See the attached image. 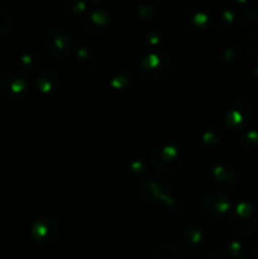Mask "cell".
I'll return each mask as SVG.
<instances>
[{"label": "cell", "instance_id": "f1b7e54d", "mask_svg": "<svg viewBox=\"0 0 258 259\" xmlns=\"http://www.w3.org/2000/svg\"><path fill=\"white\" fill-rule=\"evenodd\" d=\"M247 7L243 9L245 18H247L248 22L250 23H257L258 22V5L252 4V3H245Z\"/></svg>", "mask_w": 258, "mask_h": 259}, {"label": "cell", "instance_id": "7402d4cb", "mask_svg": "<svg viewBox=\"0 0 258 259\" xmlns=\"http://www.w3.org/2000/svg\"><path fill=\"white\" fill-rule=\"evenodd\" d=\"M19 66L24 72H38L39 68V57L34 52H24L19 57Z\"/></svg>", "mask_w": 258, "mask_h": 259}, {"label": "cell", "instance_id": "44dd1931", "mask_svg": "<svg viewBox=\"0 0 258 259\" xmlns=\"http://www.w3.org/2000/svg\"><path fill=\"white\" fill-rule=\"evenodd\" d=\"M132 82H133V75L131 72L120 71V72H116L109 80V86L115 91H124L128 88H131Z\"/></svg>", "mask_w": 258, "mask_h": 259}, {"label": "cell", "instance_id": "ac0fdd59", "mask_svg": "<svg viewBox=\"0 0 258 259\" xmlns=\"http://www.w3.org/2000/svg\"><path fill=\"white\" fill-rule=\"evenodd\" d=\"M75 57L80 65H82L83 67L88 68L95 67L99 62L98 53H96L93 48L89 47V46L86 45H81L76 48Z\"/></svg>", "mask_w": 258, "mask_h": 259}, {"label": "cell", "instance_id": "30bf717a", "mask_svg": "<svg viewBox=\"0 0 258 259\" xmlns=\"http://www.w3.org/2000/svg\"><path fill=\"white\" fill-rule=\"evenodd\" d=\"M113 23L111 14L104 8H95L83 15L81 19V29L91 35H103L109 32Z\"/></svg>", "mask_w": 258, "mask_h": 259}, {"label": "cell", "instance_id": "7c38bea8", "mask_svg": "<svg viewBox=\"0 0 258 259\" xmlns=\"http://www.w3.org/2000/svg\"><path fill=\"white\" fill-rule=\"evenodd\" d=\"M60 234V223L51 215H43L33 222L30 235L39 243H52Z\"/></svg>", "mask_w": 258, "mask_h": 259}, {"label": "cell", "instance_id": "5b68a950", "mask_svg": "<svg viewBox=\"0 0 258 259\" xmlns=\"http://www.w3.org/2000/svg\"><path fill=\"white\" fill-rule=\"evenodd\" d=\"M43 47L48 56L57 60L68 57L75 51V40L66 28L53 25L45 32Z\"/></svg>", "mask_w": 258, "mask_h": 259}, {"label": "cell", "instance_id": "603a6c76", "mask_svg": "<svg viewBox=\"0 0 258 259\" xmlns=\"http://www.w3.org/2000/svg\"><path fill=\"white\" fill-rule=\"evenodd\" d=\"M227 252L233 259H249V249L240 239L228 243Z\"/></svg>", "mask_w": 258, "mask_h": 259}, {"label": "cell", "instance_id": "5bb4252c", "mask_svg": "<svg viewBox=\"0 0 258 259\" xmlns=\"http://www.w3.org/2000/svg\"><path fill=\"white\" fill-rule=\"evenodd\" d=\"M205 232L196 224L187 225L180 234V247L186 254H196L205 244Z\"/></svg>", "mask_w": 258, "mask_h": 259}, {"label": "cell", "instance_id": "4fadbf2b", "mask_svg": "<svg viewBox=\"0 0 258 259\" xmlns=\"http://www.w3.org/2000/svg\"><path fill=\"white\" fill-rule=\"evenodd\" d=\"M28 89H29V85H28L27 80L17 73L5 75L0 80V95L5 100H19L28 93Z\"/></svg>", "mask_w": 258, "mask_h": 259}, {"label": "cell", "instance_id": "484cf974", "mask_svg": "<svg viewBox=\"0 0 258 259\" xmlns=\"http://www.w3.org/2000/svg\"><path fill=\"white\" fill-rule=\"evenodd\" d=\"M61 5L70 14L81 15L88 13L90 2H85V0H65V2L61 3Z\"/></svg>", "mask_w": 258, "mask_h": 259}, {"label": "cell", "instance_id": "277c9868", "mask_svg": "<svg viewBox=\"0 0 258 259\" xmlns=\"http://www.w3.org/2000/svg\"><path fill=\"white\" fill-rule=\"evenodd\" d=\"M258 224L255 206L249 201H239L233 205L229 212V228L239 239H245L254 234Z\"/></svg>", "mask_w": 258, "mask_h": 259}, {"label": "cell", "instance_id": "d6a6232c", "mask_svg": "<svg viewBox=\"0 0 258 259\" xmlns=\"http://www.w3.org/2000/svg\"><path fill=\"white\" fill-rule=\"evenodd\" d=\"M257 202H258V196H257Z\"/></svg>", "mask_w": 258, "mask_h": 259}, {"label": "cell", "instance_id": "4316f807", "mask_svg": "<svg viewBox=\"0 0 258 259\" xmlns=\"http://www.w3.org/2000/svg\"><path fill=\"white\" fill-rule=\"evenodd\" d=\"M13 29V19L9 13L0 8V38L9 34Z\"/></svg>", "mask_w": 258, "mask_h": 259}, {"label": "cell", "instance_id": "ba28073f", "mask_svg": "<svg viewBox=\"0 0 258 259\" xmlns=\"http://www.w3.org/2000/svg\"><path fill=\"white\" fill-rule=\"evenodd\" d=\"M172 60L163 51L148 52L139 62V73L146 81H161L171 72Z\"/></svg>", "mask_w": 258, "mask_h": 259}, {"label": "cell", "instance_id": "4dcf8cb0", "mask_svg": "<svg viewBox=\"0 0 258 259\" xmlns=\"http://www.w3.org/2000/svg\"><path fill=\"white\" fill-rule=\"evenodd\" d=\"M202 259H228L227 255L223 254V253L218 252V250H212V252L207 253Z\"/></svg>", "mask_w": 258, "mask_h": 259}, {"label": "cell", "instance_id": "f546056e", "mask_svg": "<svg viewBox=\"0 0 258 259\" xmlns=\"http://www.w3.org/2000/svg\"><path fill=\"white\" fill-rule=\"evenodd\" d=\"M128 168H129V171L132 172V174L141 175V174H143L144 171H146L147 166H146V163L142 161V159L137 158V159H132V161L129 162Z\"/></svg>", "mask_w": 258, "mask_h": 259}, {"label": "cell", "instance_id": "cb8c5ba5", "mask_svg": "<svg viewBox=\"0 0 258 259\" xmlns=\"http://www.w3.org/2000/svg\"><path fill=\"white\" fill-rule=\"evenodd\" d=\"M200 142L206 148H214L222 142V133L217 128H207L200 134Z\"/></svg>", "mask_w": 258, "mask_h": 259}, {"label": "cell", "instance_id": "e0dca14e", "mask_svg": "<svg viewBox=\"0 0 258 259\" xmlns=\"http://www.w3.org/2000/svg\"><path fill=\"white\" fill-rule=\"evenodd\" d=\"M222 62L229 71H237L244 62V53L235 46H228L222 53Z\"/></svg>", "mask_w": 258, "mask_h": 259}, {"label": "cell", "instance_id": "8992f818", "mask_svg": "<svg viewBox=\"0 0 258 259\" xmlns=\"http://www.w3.org/2000/svg\"><path fill=\"white\" fill-rule=\"evenodd\" d=\"M232 207V197L225 191L207 192V194L202 195L197 204L199 214L204 219L211 220V222L219 220L225 215H229Z\"/></svg>", "mask_w": 258, "mask_h": 259}, {"label": "cell", "instance_id": "2e32d148", "mask_svg": "<svg viewBox=\"0 0 258 259\" xmlns=\"http://www.w3.org/2000/svg\"><path fill=\"white\" fill-rule=\"evenodd\" d=\"M137 15L143 22H153L162 13V3L158 0H138L134 4Z\"/></svg>", "mask_w": 258, "mask_h": 259}, {"label": "cell", "instance_id": "d6986e66", "mask_svg": "<svg viewBox=\"0 0 258 259\" xmlns=\"http://www.w3.org/2000/svg\"><path fill=\"white\" fill-rule=\"evenodd\" d=\"M244 50L248 57L257 63L254 76L258 80V28H255L252 32L248 33V35L245 37L244 40Z\"/></svg>", "mask_w": 258, "mask_h": 259}, {"label": "cell", "instance_id": "9a60e30c", "mask_svg": "<svg viewBox=\"0 0 258 259\" xmlns=\"http://www.w3.org/2000/svg\"><path fill=\"white\" fill-rule=\"evenodd\" d=\"M62 77L53 70L39 71L35 76V88L40 94L52 95L62 89Z\"/></svg>", "mask_w": 258, "mask_h": 259}, {"label": "cell", "instance_id": "83f0119b", "mask_svg": "<svg viewBox=\"0 0 258 259\" xmlns=\"http://www.w3.org/2000/svg\"><path fill=\"white\" fill-rule=\"evenodd\" d=\"M144 39L152 47H157V46L161 45L163 42V34L159 29L157 28H149L147 29V32L144 33Z\"/></svg>", "mask_w": 258, "mask_h": 259}, {"label": "cell", "instance_id": "1f68e13d", "mask_svg": "<svg viewBox=\"0 0 258 259\" xmlns=\"http://www.w3.org/2000/svg\"><path fill=\"white\" fill-rule=\"evenodd\" d=\"M254 257H255V259H258V242L254 247Z\"/></svg>", "mask_w": 258, "mask_h": 259}, {"label": "cell", "instance_id": "ffe728a7", "mask_svg": "<svg viewBox=\"0 0 258 259\" xmlns=\"http://www.w3.org/2000/svg\"><path fill=\"white\" fill-rule=\"evenodd\" d=\"M151 259H181L179 249L171 243H161L156 245Z\"/></svg>", "mask_w": 258, "mask_h": 259}, {"label": "cell", "instance_id": "9c48e42d", "mask_svg": "<svg viewBox=\"0 0 258 259\" xmlns=\"http://www.w3.org/2000/svg\"><path fill=\"white\" fill-rule=\"evenodd\" d=\"M253 116H254V108L252 104L244 99H238L227 106L223 120L228 128L242 132L252 121Z\"/></svg>", "mask_w": 258, "mask_h": 259}, {"label": "cell", "instance_id": "d4e9b609", "mask_svg": "<svg viewBox=\"0 0 258 259\" xmlns=\"http://www.w3.org/2000/svg\"><path fill=\"white\" fill-rule=\"evenodd\" d=\"M238 142L244 148L255 149L258 148V132L254 129H244L238 134Z\"/></svg>", "mask_w": 258, "mask_h": 259}, {"label": "cell", "instance_id": "3957f363", "mask_svg": "<svg viewBox=\"0 0 258 259\" xmlns=\"http://www.w3.org/2000/svg\"><path fill=\"white\" fill-rule=\"evenodd\" d=\"M228 4V3H227ZM247 18L242 9L228 4L220 9L217 20V35L222 42L233 43L240 38L247 27Z\"/></svg>", "mask_w": 258, "mask_h": 259}, {"label": "cell", "instance_id": "8fae6325", "mask_svg": "<svg viewBox=\"0 0 258 259\" xmlns=\"http://www.w3.org/2000/svg\"><path fill=\"white\" fill-rule=\"evenodd\" d=\"M206 179L212 186L234 187L240 184L242 175L235 167L229 164L212 163L207 168Z\"/></svg>", "mask_w": 258, "mask_h": 259}, {"label": "cell", "instance_id": "7a4b0ae2", "mask_svg": "<svg viewBox=\"0 0 258 259\" xmlns=\"http://www.w3.org/2000/svg\"><path fill=\"white\" fill-rule=\"evenodd\" d=\"M139 195L152 204H163L174 217H181L186 211L185 202L172 194L171 187L158 176H148L139 182Z\"/></svg>", "mask_w": 258, "mask_h": 259}, {"label": "cell", "instance_id": "6da1fadb", "mask_svg": "<svg viewBox=\"0 0 258 259\" xmlns=\"http://www.w3.org/2000/svg\"><path fill=\"white\" fill-rule=\"evenodd\" d=\"M149 161L157 171L172 174L181 171L189 164L190 152L180 142L163 141L152 149Z\"/></svg>", "mask_w": 258, "mask_h": 259}, {"label": "cell", "instance_id": "52a82bcc", "mask_svg": "<svg viewBox=\"0 0 258 259\" xmlns=\"http://www.w3.org/2000/svg\"><path fill=\"white\" fill-rule=\"evenodd\" d=\"M180 22L189 32H202L212 23V12L201 2H190L180 13Z\"/></svg>", "mask_w": 258, "mask_h": 259}]
</instances>
